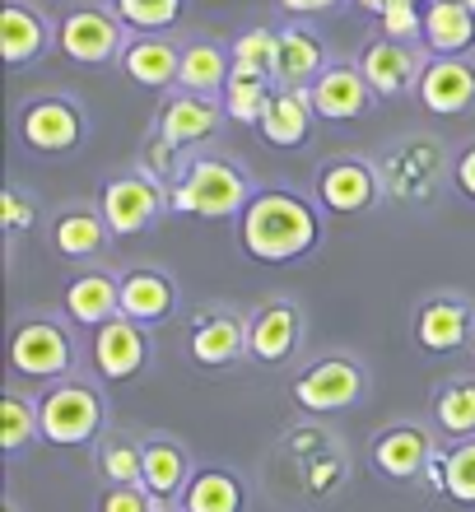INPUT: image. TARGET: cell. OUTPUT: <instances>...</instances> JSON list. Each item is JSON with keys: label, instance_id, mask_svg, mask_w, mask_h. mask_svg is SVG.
<instances>
[{"label": "cell", "instance_id": "obj_1", "mask_svg": "<svg viewBox=\"0 0 475 512\" xmlns=\"http://www.w3.org/2000/svg\"><path fill=\"white\" fill-rule=\"evenodd\" d=\"M317 243V215L299 196L261 191L243 210V252L257 261H299Z\"/></svg>", "mask_w": 475, "mask_h": 512}, {"label": "cell", "instance_id": "obj_2", "mask_svg": "<svg viewBox=\"0 0 475 512\" xmlns=\"http://www.w3.org/2000/svg\"><path fill=\"white\" fill-rule=\"evenodd\" d=\"M168 205L177 215H201V219L238 215V210H247V182L224 159H196L191 173L173 187Z\"/></svg>", "mask_w": 475, "mask_h": 512}, {"label": "cell", "instance_id": "obj_3", "mask_svg": "<svg viewBox=\"0 0 475 512\" xmlns=\"http://www.w3.org/2000/svg\"><path fill=\"white\" fill-rule=\"evenodd\" d=\"M98 424H103V401L89 387H80V382H66V387H56L42 401V438L56 447L89 443L98 433Z\"/></svg>", "mask_w": 475, "mask_h": 512}, {"label": "cell", "instance_id": "obj_4", "mask_svg": "<svg viewBox=\"0 0 475 512\" xmlns=\"http://www.w3.org/2000/svg\"><path fill=\"white\" fill-rule=\"evenodd\" d=\"M10 368L19 378H61L70 368V340L52 322H24L10 340Z\"/></svg>", "mask_w": 475, "mask_h": 512}, {"label": "cell", "instance_id": "obj_5", "mask_svg": "<svg viewBox=\"0 0 475 512\" xmlns=\"http://www.w3.org/2000/svg\"><path fill=\"white\" fill-rule=\"evenodd\" d=\"M359 387H364V378L350 359H322L299 378L294 401L313 415H331V410H345V405L359 401Z\"/></svg>", "mask_w": 475, "mask_h": 512}, {"label": "cell", "instance_id": "obj_6", "mask_svg": "<svg viewBox=\"0 0 475 512\" xmlns=\"http://www.w3.org/2000/svg\"><path fill=\"white\" fill-rule=\"evenodd\" d=\"M61 52L84 66H103L122 52V24L103 10H75L61 19Z\"/></svg>", "mask_w": 475, "mask_h": 512}, {"label": "cell", "instance_id": "obj_7", "mask_svg": "<svg viewBox=\"0 0 475 512\" xmlns=\"http://www.w3.org/2000/svg\"><path fill=\"white\" fill-rule=\"evenodd\" d=\"M145 354H150V345H145V336H140V322H131V317H112V322L94 326V364L103 378H136L140 368H145Z\"/></svg>", "mask_w": 475, "mask_h": 512}, {"label": "cell", "instance_id": "obj_8", "mask_svg": "<svg viewBox=\"0 0 475 512\" xmlns=\"http://www.w3.org/2000/svg\"><path fill=\"white\" fill-rule=\"evenodd\" d=\"M159 215V187H154V177H117L103 187V219H108L112 233H140L150 219Z\"/></svg>", "mask_w": 475, "mask_h": 512}, {"label": "cell", "instance_id": "obj_9", "mask_svg": "<svg viewBox=\"0 0 475 512\" xmlns=\"http://www.w3.org/2000/svg\"><path fill=\"white\" fill-rule=\"evenodd\" d=\"M420 103L438 117L466 112L475 103V70L452 61V56H438L434 66L420 70Z\"/></svg>", "mask_w": 475, "mask_h": 512}, {"label": "cell", "instance_id": "obj_10", "mask_svg": "<svg viewBox=\"0 0 475 512\" xmlns=\"http://www.w3.org/2000/svg\"><path fill=\"white\" fill-rule=\"evenodd\" d=\"M368 94H373V84L364 80V70H354V66H331L313 80V108L326 122L359 117L368 108Z\"/></svg>", "mask_w": 475, "mask_h": 512}, {"label": "cell", "instance_id": "obj_11", "mask_svg": "<svg viewBox=\"0 0 475 512\" xmlns=\"http://www.w3.org/2000/svg\"><path fill=\"white\" fill-rule=\"evenodd\" d=\"M313 89H303V84H285V89H275L271 108L261 117V135L280 149H294L308 140L313 131Z\"/></svg>", "mask_w": 475, "mask_h": 512}, {"label": "cell", "instance_id": "obj_12", "mask_svg": "<svg viewBox=\"0 0 475 512\" xmlns=\"http://www.w3.org/2000/svg\"><path fill=\"white\" fill-rule=\"evenodd\" d=\"M317 196H322L326 210H336V215H359L373 205L378 196V177L368 173L364 163H331L322 168V182H317Z\"/></svg>", "mask_w": 475, "mask_h": 512}, {"label": "cell", "instance_id": "obj_13", "mask_svg": "<svg viewBox=\"0 0 475 512\" xmlns=\"http://www.w3.org/2000/svg\"><path fill=\"white\" fill-rule=\"evenodd\" d=\"M24 140L42 154H61L80 140V117L75 108L56 103V98H42V103H28L24 108Z\"/></svg>", "mask_w": 475, "mask_h": 512}, {"label": "cell", "instance_id": "obj_14", "mask_svg": "<svg viewBox=\"0 0 475 512\" xmlns=\"http://www.w3.org/2000/svg\"><path fill=\"white\" fill-rule=\"evenodd\" d=\"M420 345L434 354H448V350H462L466 345V331H471V308L462 298H434L420 308Z\"/></svg>", "mask_w": 475, "mask_h": 512}, {"label": "cell", "instance_id": "obj_15", "mask_svg": "<svg viewBox=\"0 0 475 512\" xmlns=\"http://www.w3.org/2000/svg\"><path fill=\"white\" fill-rule=\"evenodd\" d=\"M294 340H299V312L289 308V303L261 308L252 317V326H247V350L257 354L261 364H280L294 350Z\"/></svg>", "mask_w": 475, "mask_h": 512}, {"label": "cell", "instance_id": "obj_16", "mask_svg": "<svg viewBox=\"0 0 475 512\" xmlns=\"http://www.w3.org/2000/svg\"><path fill=\"white\" fill-rule=\"evenodd\" d=\"M424 42L438 56H457L475 42V10H466L462 0H434L424 10Z\"/></svg>", "mask_w": 475, "mask_h": 512}, {"label": "cell", "instance_id": "obj_17", "mask_svg": "<svg viewBox=\"0 0 475 512\" xmlns=\"http://www.w3.org/2000/svg\"><path fill=\"white\" fill-rule=\"evenodd\" d=\"M66 312L80 326H103L122 312V284H112L108 275H80L66 289Z\"/></svg>", "mask_w": 475, "mask_h": 512}, {"label": "cell", "instance_id": "obj_18", "mask_svg": "<svg viewBox=\"0 0 475 512\" xmlns=\"http://www.w3.org/2000/svg\"><path fill=\"white\" fill-rule=\"evenodd\" d=\"M173 312V284L154 270H131L122 280V317L140 326H154Z\"/></svg>", "mask_w": 475, "mask_h": 512}, {"label": "cell", "instance_id": "obj_19", "mask_svg": "<svg viewBox=\"0 0 475 512\" xmlns=\"http://www.w3.org/2000/svg\"><path fill=\"white\" fill-rule=\"evenodd\" d=\"M122 70L131 75L136 84L145 89H163V84H177V70H182V52L173 42L163 38H145V42H131L122 52Z\"/></svg>", "mask_w": 475, "mask_h": 512}, {"label": "cell", "instance_id": "obj_20", "mask_svg": "<svg viewBox=\"0 0 475 512\" xmlns=\"http://www.w3.org/2000/svg\"><path fill=\"white\" fill-rule=\"evenodd\" d=\"M359 70H364V80L373 84V94L392 98L401 94V89H410V75H415V56L401 47V42H373L364 52V61H359Z\"/></svg>", "mask_w": 475, "mask_h": 512}, {"label": "cell", "instance_id": "obj_21", "mask_svg": "<svg viewBox=\"0 0 475 512\" xmlns=\"http://www.w3.org/2000/svg\"><path fill=\"white\" fill-rule=\"evenodd\" d=\"M247 350V331L238 317H205L201 326H196V336H191V354H196V364L205 368H224L233 364L238 354Z\"/></svg>", "mask_w": 475, "mask_h": 512}, {"label": "cell", "instance_id": "obj_22", "mask_svg": "<svg viewBox=\"0 0 475 512\" xmlns=\"http://www.w3.org/2000/svg\"><path fill=\"white\" fill-rule=\"evenodd\" d=\"M373 461H378L392 480H410V475H420L424 466L434 461V452H429V438H424L420 429H392L378 438Z\"/></svg>", "mask_w": 475, "mask_h": 512}, {"label": "cell", "instance_id": "obj_23", "mask_svg": "<svg viewBox=\"0 0 475 512\" xmlns=\"http://www.w3.org/2000/svg\"><path fill=\"white\" fill-rule=\"evenodd\" d=\"M271 75L266 70H247V66H233L229 70V84H224V108H229L233 122H261L266 117V108H271Z\"/></svg>", "mask_w": 475, "mask_h": 512}, {"label": "cell", "instance_id": "obj_24", "mask_svg": "<svg viewBox=\"0 0 475 512\" xmlns=\"http://www.w3.org/2000/svg\"><path fill=\"white\" fill-rule=\"evenodd\" d=\"M215 122H219V112L210 108L201 94H182V98H173V103L163 108L159 135H163V140H173V145L182 149V145H196V140H205V135L215 131Z\"/></svg>", "mask_w": 475, "mask_h": 512}, {"label": "cell", "instance_id": "obj_25", "mask_svg": "<svg viewBox=\"0 0 475 512\" xmlns=\"http://www.w3.org/2000/svg\"><path fill=\"white\" fill-rule=\"evenodd\" d=\"M42 47H47V28H42L38 14L24 10V5H5L0 10V61L19 66L28 56H38Z\"/></svg>", "mask_w": 475, "mask_h": 512}, {"label": "cell", "instance_id": "obj_26", "mask_svg": "<svg viewBox=\"0 0 475 512\" xmlns=\"http://www.w3.org/2000/svg\"><path fill=\"white\" fill-rule=\"evenodd\" d=\"M322 75V47H317L313 33L303 28H285L280 33V47H275V80L280 84H303Z\"/></svg>", "mask_w": 475, "mask_h": 512}, {"label": "cell", "instance_id": "obj_27", "mask_svg": "<svg viewBox=\"0 0 475 512\" xmlns=\"http://www.w3.org/2000/svg\"><path fill=\"white\" fill-rule=\"evenodd\" d=\"M229 70L224 66V52L210 47V42H196L182 52V70H177V84H182V94H210L219 84H229Z\"/></svg>", "mask_w": 475, "mask_h": 512}, {"label": "cell", "instance_id": "obj_28", "mask_svg": "<svg viewBox=\"0 0 475 512\" xmlns=\"http://www.w3.org/2000/svg\"><path fill=\"white\" fill-rule=\"evenodd\" d=\"M103 238H108V219L98 215H84V210H75V215H61L52 229V243L61 256H94L98 247H103Z\"/></svg>", "mask_w": 475, "mask_h": 512}, {"label": "cell", "instance_id": "obj_29", "mask_svg": "<svg viewBox=\"0 0 475 512\" xmlns=\"http://www.w3.org/2000/svg\"><path fill=\"white\" fill-rule=\"evenodd\" d=\"M145 485L154 489V499H173L187 485V452L173 443H150L145 447Z\"/></svg>", "mask_w": 475, "mask_h": 512}, {"label": "cell", "instance_id": "obj_30", "mask_svg": "<svg viewBox=\"0 0 475 512\" xmlns=\"http://www.w3.org/2000/svg\"><path fill=\"white\" fill-rule=\"evenodd\" d=\"M238 503V480L224 471H201L187 489V512H238Z\"/></svg>", "mask_w": 475, "mask_h": 512}, {"label": "cell", "instance_id": "obj_31", "mask_svg": "<svg viewBox=\"0 0 475 512\" xmlns=\"http://www.w3.org/2000/svg\"><path fill=\"white\" fill-rule=\"evenodd\" d=\"M434 419L448 433H457V438H471L475 433V382H452V387L438 391Z\"/></svg>", "mask_w": 475, "mask_h": 512}, {"label": "cell", "instance_id": "obj_32", "mask_svg": "<svg viewBox=\"0 0 475 512\" xmlns=\"http://www.w3.org/2000/svg\"><path fill=\"white\" fill-rule=\"evenodd\" d=\"M38 429H42V410H33L24 396H5L0 401V443H5V452H24L28 438H38Z\"/></svg>", "mask_w": 475, "mask_h": 512}, {"label": "cell", "instance_id": "obj_33", "mask_svg": "<svg viewBox=\"0 0 475 512\" xmlns=\"http://www.w3.org/2000/svg\"><path fill=\"white\" fill-rule=\"evenodd\" d=\"M177 10H182V0H117V14H122L131 28H140V33L168 28L177 19Z\"/></svg>", "mask_w": 475, "mask_h": 512}, {"label": "cell", "instance_id": "obj_34", "mask_svg": "<svg viewBox=\"0 0 475 512\" xmlns=\"http://www.w3.org/2000/svg\"><path fill=\"white\" fill-rule=\"evenodd\" d=\"M103 475L112 485H145V447L108 443L103 447Z\"/></svg>", "mask_w": 475, "mask_h": 512}, {"label": "cell", "instance_id": "obj_35", "mask_svg": "<svg viewBox=\"0 0 475 512\" xmlns=\"http://www.w3.org/2000/svg\"><path fill=\"white\" fill-rule=\"evenodd\" d=\"M275 47H280V33L252 28V33H243V38L233 42V66L266 70V75H275Z\"/></svg>", "mask_w": 475, "mask_h": 512}, {"label": "cell", "instance_id": "obj_36", "mask_svg": "<svg viewBox=\"0 0 475 512\" xmlns=\"http://www.w3.org/2000/svg\"><path fill=\"white\" fill-rule=\"evenodd\" d=\"M443 466H448V499L475 503V438L457 447Z\"/></svg>", "mask_w": 475, "mask_h": 512}, {"label": "cell", "instance_id": "obj_37", "mask_svg": "<svg viewBox=\"0 0 475 512\" xmlns=\"http://www.w3.org/2000/svg\"><path fill=\"white\" fill-rule=\"evenodd\" d=\"M382 28H387L392 42L415 38V33H424V14L415 10V0H392V5L382 10Z\"/></svg>", "mask_w": 475, "mask_h": 512}, {"label": "cell", "instance_id": "obj_38", "mask_svg": "<svg viewBox=\"0 0 475 512\" xmlns=\"http://www.w3.org/2000/svg\"><path fill=\"white\" fill-rule=\"evenodd\" d=\"M0 219H5L10 233H24L28 224H33V205L24 201V191H5V196H0Z\"/></svg>", "mask_w": 475, "mask_h": 512}, {"label": "cell", "instance_id": "obj_39", "mask_svg": "<svg viewBox=\"0 0 475 512\" xmlns=\"http://www.w3.org/2000/svg\"><path fill=\"white\" fill-rule=\"evenodd\" d=\"M103 512H150V494L140 485H117L103 499Z\"/></svg>", "mask_w": 475, "mask_h": 512}, {"label": "cell", "instance_id": "obj_40", "mask_svg": "<svg viewBox=\"0 0 475 512\" xmlns=\"http://www.w3.org/2000/svg\"><path fill=\"white\" fill-rule=\"evenodd\" d=\"M331 480H340V461H336V457H322V461L313 466V475H308V485H313L317 494H322V489L331 485Z\"/></svg>", "mask_w": 475, "mask_h": 512}, {"label": "cell", "instance_id": "obj_41", "mask_svg": "<svg viewBox=\"0 0 475 512\" xmlns=\"http://www.w3.org/2000/svg\"><path fill=\"white\" fill-rule=\"evenodd\" d=\"M457 187H462L466 196H471V201H475V145L466 149L462 159H457Z\"/></svg>", "mask_w": 475, "mask_h": 512}, {"label": "cell", "instance_id": "obj_42", "mask_svg": "<svg viewBox=\"0 0 475 512\" xmlns=\"http://www.w3.org/2000/svg\"><path fill=\"white\" fill-rule=\"evenodd\" d=\"M285 10L294 14H317V10H331V5H340V0H280Z\"/></svg>", "mask_w": 475, "mask_h": 512}, {"label": "cell", "instance_id": "obj_43", "mask_svg": "<svg viewBox=\"0 0 475 512\" xmlns=\"http://www.w3.org/2000/svg\"><path fill=\"white\" fill-rule=\"evenodd\" d=\"M359 5H364V10H378V14H382L387 5H392V0H359Z\"/></svg>", "mask_w": 475, "mask_h": 512}, {"label": "cell", "instance_id": "obj_44", "mask_svg": "<svg viewBox=\"0 0 475 512\" xmlns=\"http://www.w3.org/2000/svg\"><path fill=\"white\" fill-rule=\"evenodd\" d=\"M462 5H466V10H475V0H462Z\"/></svg>", "mask_w": 475, "mask_h": 512}, {"label": "cell", "instance_id": "obj_45", "mask_svg": "<svg viewBox=\"0 0 475 512\" xmlns=\"http://www.w3.org/2000/svg\"><path fill=\"white\" fill-rule=\"evenodd\" d=\"M5 512H14V508H5Z\"/></svg>", "mask_w": 475, "mask_h": 512}]
</instances>
